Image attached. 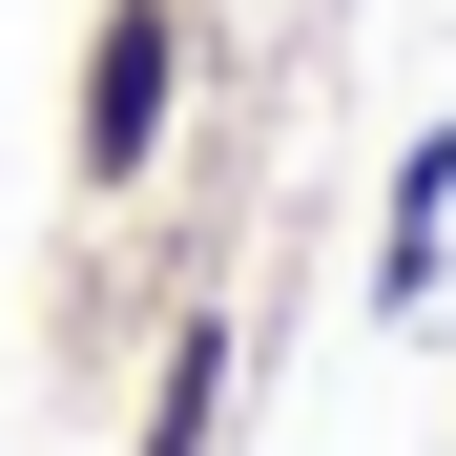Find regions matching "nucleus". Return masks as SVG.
I'll return each instance as SVG.
<instances>
[{
  "label": "nucleus",
  "mask_w": 456,
  "mask_h": 456,
  "mask_svg": "<svg viewBox=\"0 0 456 456\" xmlns=\"http://www.w3.org/2000/svg\"><path fill=\"white\" fill-rule=\"evenodd\" d=\"M187 84H208V0H84V62H62V187L84 208H145L187 145Z\"/></svg>",
  "instance_id": "nucleus-1"
},
{
  "label": "nucleus",
  "mask_w": 456,
  "mask_h": 456,
  "mask_svg": "<svg viewBox=\"0 0 456 456\" xmlns=\"http://www.w3.org/2000/svg\"><path fill=\"white\" fill-rule=\"evenodd\" d=\"M228 395H249V312H228V290H167V312H145L125 456H228Z\"/></svg>",
  "instance_id": "nucleus-2"
},
{
  "label": "nucleus",
  "mask_w": 456,
  "mask_h": 456,
  "mask_svg": "<svg viewBox=\"0 0 456 456\" xmlns=\"http://www.w3.org/2000/svg\"><path fill=\"white\" fill-rule=\"evenodd\" d=\"M436 290H456V125H415L395 145V187H373V312H436Z\"/></svg>",
  "instance_id": "nucleus-3"
}]
</instances>
